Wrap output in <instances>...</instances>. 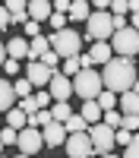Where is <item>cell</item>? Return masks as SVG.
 Instances as JSON below:
<instances>
[{"instance_id":"cell-1","label":"cell","mask_w":139,"mask_h":158,"mask_svg":"<svg viewBox=\"0 0 139 158\" xmlns=\"http://www.w3.org/2000/svg\"><path fill=\"white\" fill-rule=\"evenodd\" d=\"M136 70H139V63H136L133 57H123V54L111 57L108 63H101V79H104V89H114V92L133 89L136 76H139Z\"/></svg>"},{"instance_id":"cell-2","label":"cell","mask_w":139,"mask_h":158,"mask_svg":"<svg viewBox=\"0 0 139 158\" xmlns=\"http://www.w3.org/2000/svg\"><path fill=\"white\" fill-rule=\"evenodd\" d=\"M114 35V13L111 10H92L85 19V38L88 41H111Z\"/></svg>"},{"instance_id":"cell-3","label":"cell","mask_w":139,"mask_h":158,"mask_svg":"<svg viewBox=\"0 0 139 158\" xmlns=\"http://www.w3.org/2000/svg\"><path fill=\"white\" fill-rule=\"evenodd\" d=\"M104 89V79H101V70H92L85 67L73 76V92L79 98H98V92Z\"/></svg>"},{"instance_id":"cell-4","label":"cell","mask_w":139,"mask_h":158,"mask_svg":"<svg viewBox=\"0 0 139 158\" xmlns=\"http://www.w3.org/2000/svg\"><path fill=\"white\" fill-rule=\"evenodd\" d=\"M47 38H51V48H54L60 57H73V54H79V51H82V35L76 32V29H70V25H67V29L51 32Z\"/></svg>"},{"instance_id":"cell-5","label":"cell","mask_w":139,"mask_h":158,"mask_svg":"<svg viewBox=\"0 0 139 158\" xmlns=\"http://www.w3.org/2000/svg\"><path fill=\"white\" fill-rule=\"evenodd\" d=\"M88 136L95 142V155H111L114 146H117V130L111 123L98 120V123H88Z\"/></svg>"},{"instance_id":"cell-6","label":"cell","mask_w":139,"mask_h":158,"mask_svg":"<svg viewBox=\"0 0 139 158\" xmlns=\"http://www.w3.org/2000/svg\"><path fill=\"white\" fill-rule=\"evenodd\" d=\"M111 48L114 54H123V57H139V29L126 25V29H117L111 35Z\"/></svg>"},{"instance_id":"cell-7","label":"cell","mask_w":139,"mask_h":158,"mask_svg":"<svg viewBox=\"0 0 139 158\" xmlns=\"http://www.w3.org/2000/svg\"><path fill=\"white\" fill-rule=\"evenodd\" d=\"M16 149H19V155H38L41 149H47L41 127H32V123L22 127V130H19V139H16Z\"/></svg>"},{"instance_id":"cell-8","label":"cell","mask_w":139,"mask_h":158,"mask_svg":"<svg viewBox=\"0 0 139 158\" xmlns=\"http://www.w3.org/2000/svg\"><path fill=\"white\" fill-rule=\"evenodd\" d=\"M63 152H67L70 158H88V155H95V142H92V136H88V130L70 133L67 142H63Z\"/></svg>"},{"instance_id":"cell-9","label":"cell","mask_w":139,"mask_h":158,"mask_svg":"<svg viewBox=\"0 0 139 158\" xmlns=\"http://www.w3.org/2000/svg\"><path fill=\"white\" fill-rule=\"evenodd\" d=\"M47 92L54 95V101H70L76 92H73V76L67 73H54L51 76V82H47Z\"/></svg>"},{"instance_id":"cell-10","label":"cell","mask_w":139,"mask_h":158,"mask_svg":"<svg viewBox=\"0 0 139 158\" xmlns=\"http://www.w3.org/2000/svg\"><path fill=\"white\" fill-rule=\"evenodd\" d=\"M57 70H51L44 60H29L25 63V76L32 79V85L35 89H47V82H51V76H54Z\"/></svg>"},{"instance_id":"cell-11","label":"cell","mask_w":139,"mask_h":158,"mask_svg":"<svg viewBox=\"0 0 139 158\" xmlns=\"http://www.w3.org/2000/svg\"><path fill=\"white\" fill-rule=\"evenodd\" d=\"M41 133H44V146L47 149H63V142H67V127H63V120H51L41 127Z\"/></svg>"},{"instance_id":"cell-12","label":"cell","mask_w":139,"mask_h":158,"mask_svg":"<svg viewBox=\"0 0 139 158\" xmlns=\"http://www.w3.org/2000/svg\"><path fill=\"white\" fill-rule=\"evenodd\" d=\"M16 101H19V95H16V89H13V82L6 76H0V114H6L10 108H16Z\"/></svg>"},{"instance_id":"cell-13","label":"cell","mask_w":139,"mask_h":158,"mask_svg":"<svg viewBox=\"0 0 139 158\" xmlns=\"http://www.w3.org/2000/svg\"><path fill=\"white\" fill-rule=\"evenodd\" d=\"M29 16L38 19V22H47V16L54 13V0H29Z\"/></svg>"},{"instance_id":"cell-14","label":"cell","mask_w":139,"mask_h":158,"mask_svg":"<svg viewBox=\"0 0 139 158\" xmlns=\"http://www.w3.org/2000/svg\"><path fill=\"white\" fill-rule=\"evenodd\" d=\"M67 16H70V22H85L88 16H92V3H88V0H73L70 10H67Z\"/></svg>"},{"instance_id":"cell-15","label":"cell","mask_w":139,"mask_h":158,"mask_svg":"<svg viewBox=\"0 0 139 158\" xmlns=\"http://www.w3.org/2000/svg\"><path fill=\"white\" fill-rule=\"evenodd\" d=\"M6 57L29 60V38H10L6 41Z\"/></svg>"},{"instance_id":"cell-16","label":"cell","mask_w":139,"mask_h":158,"mask_svg":"<svg viewBox=\"0 0 139 158\" xmlns=\"http://www.w3.org/2000/svg\"><path fill=\"white\" fill-rule=\"evenodd\" d=\"M88 123H98L101 117H104V111H101V104H98V98H82V111H79Z\"/></svg>"},{"instance_id":"cell-17","label":"cell","mask_w":139,"mask_h":158,"mask_svg":"<svg viewBox=\"0 0 139 158\" xmlns=\"http://www.w3.org/2000/svg\"><path fill=\"white\" fill-rule=\"evenodd\" d=\"M44 51H51V38L35 35L32 41H29V60H41V54H44Z\"/></svg>"},{"instance_id":"cell-18","label":"cell","mask_w":139,"mask_h":158,"mask_svg":"<svg viewBox=\"0 0 139 158\" xmlns=\"http://www.w3.org/2000/svg\"><path fill=\"white\" fill-rule=\"evenodd\" d=\"M88 54H92V60H95V63H108V60L114 57V48H111V41H95Z\"/></svg>"},{"instance_id":"cell-19","label":"cell","mask_w":139,"mask_h":158,"mask_svg":"<svg viewBox=\"0 0 139 158\" xmlns=\"http://www.w3.org/2000/svg\"><path fill=\"white\" fill-rule=\"evenodd\" d=\"M3 117H6V123H10V127H16V130L29 127V114H25V111L19 108V104H16V108H10V111H6Z\"/></svg>"},{"instance_id":"cell-20","label":"cell","mask_w":139,"mask_h":158,"mask_svg":"<svg viewBox=\"0 0 139 158\" xmlns=\"http://www.w3.org/2000/svg\"><path fill=\"white\" fill-rule=\"evenodd\" d=\"M117 101H120V92H114V89H101V92H98V104H101V111L117 108Z\"/></svg>"},{"instance_id":"cell-21","label":"cell","mask_w":139,"mask_h":158,"mask_svg":"<svg viewBox=\"0 0 139 158\" xmlns=\"http://www.w3.org/2000/svg\"><path fill=\"white\" fill-rule=\"evenodd\" d=\"M63 127H67V133H79V130H88V120H85L79 111H73L67 120H63Z\"/></svg>"},{"instance_id":"cell-22","label":"cell","mask_w":139,"mask_h":158,"mask_svg":"<svg viewBox=\"0 0 139 158\" xmlns=\"http://www.w3.org/2000/svg\"><path fill=\"white\" fill-rule=\"evenodd\" d=\"M82 70V60H79V54H73V57H63L60 60V73H67V76H76Z\"/></svg>"},{"instance_id":"cell-23","label":"cell","mask_w":139,"mask_h":158,"mask_svg":"<svg viewBox=\"0 0 139 158\" xmlns=\"http://www.w3.org/2000/svg\"><path fill=\"white\" fill-rule=\"evenodd\" d=\"M67 22H70V16L67 13H60V10H54L47 16V25H51V32H57V29H67Z\"/></svg>"},{"instance_id":"cell-24","label":"cell","mask_w":139,"mask_h":158,"mask_svg":"<svg viewBox=\"0 0 139 158\" xmlns=\"http://www.w3.org/2000/svg\"><path fill=\"white\" fill-rule=\"evenodd\" d=\"M51 114H54V120H67L73 114V108H70V101H54L51 104Z\"/></svg>"},{"instance_id":"cell-25","label":"cell","mask_w":139,"mask_h":158,"mask_svg":"<svg viewBox=\"0 0 139 158\" xmlns=\"http://www.w3.org/2000/svg\"><path fill=\"white\" fill-rule=\"evenodd\" d=\"M13 89H16V95H19V98H25V95H32V89H35V85H32V79L22 73L16 82H13Z\"/></svg>"},{"instance_id":"cell-26","label":"cell","mask_w":139,"mask_h":158,"mask_svg":"<svg viewBox=\"0 0 139 158\" xmlns=\"http://www.w3.org/2000/svg\"><path fill=\"white\" fill-rule=\"evenodd\" d=\"M0 139H3V146H6V149H10V146H16L19 130H16V127H10V123H6V127H0Z\"/></svg>"},{"instance_id":"cell-27","label":"cell","mask_w":139,"mask_h":158,"mask_svg":"<svg viewBox=\"0 0 139 158\" xmlns=\"http://www.w3.org/2000/svg\"><path fill=\"white\" fill-rule=\"evenodd\" d=\"M123 155L126 158H139V133H133V139L123 146Z\"/></svg>"},{"instance_id":"cell-28","label":"cell","mask_w":139,"mask_h":158,"mask_svg":"<svg viewBox=\"0 0 139 158\" xmlns=\"http://www.w3.org/2000/svg\"><path fill=\"white\" fill-rule=\"evenodd\" d=\"M41 60L47 63V67H51V70H57V63H60L63 57L57 54V51H54V48H51V51H44V54H41Z\"/></svg>"},{"instance_id":"cell-29","label":"cell","mask_w":139,"mask_h":158,"mask_svg":"<svg viewBox=\"0 0 139 158\" xmlns=\"http://www.w3.org/2000/svg\"><path fill=\"white\" fill-rule=\"evenodd\" d=\"M120 127H126L130 133H139V114H123V123Z\"/></svg>"},{"instance_id":"cell-30","label":"cell","mask_w":139,"mask_h":158,"mask_svg":"<svg viewBox=\"0 0 139 158\" xmlns=\"http://www.w3.org/2000/svg\"><path fill=\"white\" fill-rule=\"evenodd\" d=\"M22 29H25L29 38H35V35H41V22H38V19H29V22H22Z\"/></svg>"},{"instance_id":"cell-31","label":"cell","mask_w":139,"mask_h":158,"mask_svg":"<svg viewBox=\"0 0 139 158\" xmlns=\"http://www.w3.org/2000/svg\"><path fill=\"white\" fill-rule=\"evenodd\" d=\"M0 70H3L6 76H16V73H19V60H16V57H6V60H3V67H0Z\"/></svg>"},{"instance_id":"cell-32","label":"cell","mask_w":139,"mask_h":158,"mask_svg":"<svg viewBox=\"0 0 139 158\" xmlns=\"http://www.w3.org/2000/svg\"><path fill=\"white\" fill-rule=\"evenodd\" d=\"M35 98H38V104H41V108H51V104H54V95H51V92H44V89H38Z\"/></svg>"},{"instance_id":"cell-33","label":"cell","mask_w":139,"mask_h":158,"mask_svg":"<svg viewBox=\"0 0 139 158\" xmlns=\"http://www.w3.org/2000/svg\"><path fill=\"white\" fill-rule=\"evenodd\" d=\"M10 25H13V13H10V10H6L3 3H0V29H3V32H6V29H10Z\"/></svg>"},{"instance_id":"cell-34","label":"cell","mask_w":139,"mask_h":158,"mask_svg":"<svg viewBox=\"0 0 139 158\" xmlns=\"http://www.w3.org/2000/svg\"><path fill=\"white\" fill-rule=\"evenodd\" d=\"M3 6H6L10 13H22L25 6H29V0H3Z\"/></svg>"},{"instance_id":"cell-35","label":"cell","mask_w":139,"mask_h":158,"mask_svg":"<svg viewBox=\"0 0 139 158\" xmlns=\"http://www.w3.org/2000/svg\"><path fill=\"white\" fill-rule=\"evenodd\" d=\"M111 13H130V0H111Z\"/></svg>"},{"instance_id":"cell-36","label":"cell","mask_w":139,"mask_h":158,"mask_svg":"<svg viewBox=\"0 0 139 158\" xmlns=\"http://www.w3.org/2000/svg\"><path fill=\"white\" fill-rule=\"evenodd\" d=\"M92 10H111V0H88Z\"/></svg>"},{"instance_id":"cell-37","label":"cell","mask_w":139,"mask_h":158,"mask_svg":"<svg viewBox=\"0 0 139 158\" xmlns=\"http://www.w3.org/2000/svg\"><path fill=\"white\" fill-rule=\"evenodd\" d=\"M70 3H73V0H54V10H60V13H67V10H70Z\"/></svg>"},{"instance_id":"cell-38","label":"cell","mask_w":139,"mask_h":158,"mask_svg":"<svg viewBox=\"0 0 139 158\" xmlns=\"http://www.w3.org/2000/svg\"><path fill=\"white\" fill-rule=\"evenodd\" d=\"M3 60H6V44L0 41V67H3Z\"/></svg>"},{"instance_id":"cell-39","label":"cell","mask_w":139,"mask_h":158,"mask_svg":"<svg viewBox=\"0 0 139 158\" xmlns=\"http://www.w3.org/2000/svg\"><path fill=\"white\" fill-rule=\"evenodd\" d=\"M130 13H139V0H130Z\"/></svg>"},{"instance_id":"cell-40","label":"cell","mask_w":139,"mask_h":158,"mask_svg":"<svg viewBox=\"0 0 139 158\" xmlns=\"http://www.w3.org/2000/svg\"><path fill=\"white\" fill-rule=\"evenodd\" d=\"M130 25H133V29H139V13H133V22H130Z\"/></svg>"},{"instance_id":"cell-41","label":"cell","mask_w":139,"mask_h":158,"mask_svg":"<svg viewBox=\"0 0 139 158\" xmlns=\"http://www.w3.org/2000/svg\"><path fill=\"white\" fill-rule=\"evenodd\" d=\"M133 89H136V92H139V76H136V82H133Z\"/></svg>"},{"instance_id":"cell-42","label":"cell","mask_w":139,"mask_h":158,"mask_svg":"<svg viewBox=\"0 0 139 158\" xmlns=\"http://www.w3.org/2000/svg\"><path fill=\"white\" fill-rule=\"evenodd\" d=\"M3 149H6V146H3V139H0V155H3Z\"/></svg>"},{"instance_id":"cell-43","label":"cell","mask_w":139,"mask_h":158,"mask_svg":"<svg viewBox=\"0 0 139 158\" xmlns=\"http://www.w3.org/2000/svg\"><path fill=\"white\" fill-rule=\"evenodd\" d=\"M136 63H139V57H136Z\"/></svg>"}]
</instances>
